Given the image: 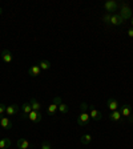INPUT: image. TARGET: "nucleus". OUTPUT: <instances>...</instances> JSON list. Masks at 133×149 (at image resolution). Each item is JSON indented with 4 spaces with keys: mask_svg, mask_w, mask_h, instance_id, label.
Listing matches in <instances>:
<instances>
[{
    "mask_svg": "<svg viewBox=\"0 0 133 149\" xmlns=\"http://www.w3.org/2000/svg\"><path fill=\"white\" fill-rule=\"evenodd\" d=\"M104 8L108 13H115V11L118 9V3L116 0H108L105 4H104Z\"/></svg>",
    "mask_w": 133,
    "mask_h": 149,
    "instance_id": "nucleus-3",
    "label": "nucleus"
},
{
    "mask_svg": "<svg viewBox=\"0 0 133 149\" xmlns=\"http://www.w3.org/2000/svg\"><path fill=\"white\" fill-rule=\"evenodd\" d=\"M16 145H17L19 149H28L31 146V144H29V141H28L27 139H19Z\"/></svg>",
    "mask_w": 133,
    "mask_h": 149,
    "instance_id": "nucleus-14",
    "label": "nucleus"
},
{
    "mask_svg": "<svg viewBox=\"0 0 133 149\" xmlns=\"http://www.w3.org/2000/svg\"><path fill=\"white\" fill-rule=\"evenodd\" d=\"M41 149H52L49 141H43V143H41Z\"/></svg>",
    "mask_w": 133,
    "mask_h": 149,
    "instance_id": "nucleus-24",
    "label": "nucleus"
},
{
    "mask_svg": "<svg viewBox=\"0 0 133 149\" xmlns=\"http://www.w3.org/2000/svg\"><path fill=\"white\" fill-rule=\"evenodd\" d=\"M89 116H91V118L95 121H100L102 118L101 112H100L99 109H96L93 105H89Z\"/></svg>",
    "mask_w": 133,
    "mask_h": 149,
    "instance_id": "nucleus-4",
    "label": "nucleus"
},
{
    "mask_svg": "<svg viewBox=\"0 0 133 149\" xmlns=\"http://www.w3.org/2000/svg\"><path fill=\"white\" fill-rule=\"evenodd\" d=\"M41 72H43V71L40 69L39 64L32 65V67H29V69H28V74H29L31 77H37V76H40Z\"/></svg>",
    "mask_w": 133,
    "mask_h": 149,
    "instance_id": "nucleus-6",
    "label": "nucleus"
},
{
    "mask_svg": "<svg viewBox=\"0 0 133 149\" xmlns=\"http://www.w3.org/2000/svg\"><path fill=\"white\" fill-rule=\"evenodd\" d=\"M29 104H31V107H32V111H36V112H40V109H41V104L39 101H37L35 97H32L31 100H29Z\"/></svg>",
    "mask_w": 133,
    "mask_h": 149,
    "instance_id": "nucleus-16",
    "label": "nucleus"
},
{
    "mask_svg": "<svg viewBox=\"0 0 133 149\" xmlns=\"http://www.w3.org/2000/svg\"><path fill=\"white\" fill-rule=\"evenodd\" d=\"M109 120L111 121H115V123H117V121H121L123 120V116H121V112L118 111H113L111 113V116H109Z\"/></svg>",
    "mask_w": 133,
    "mask_h": 149,
    "instance_id": "nucleus-15",
    "label": "nucleus"
},
{
    "mask_svg": "<svg viewBox=\"0 0 133 149\" xmlns=\"http://www.w3.org/2000/svg\"><path fill=\"white\" fill-rule=\"evenodd\" d=\"M56 111H59V105H56V104H51L49 107H48V115L49 116H55L56 115Z\"/></svg>",
    "mask_w": 133,
    "mask_h": 149,
    "instance_id": "nucleus-20",
    "label": "nucleus"
},
{
    "mask_svg": "<svg viewBox=\"0 0 133 149\" xmlns=\"http://www.w3.org/2000/svg\"><path fill=\"white\" fill-rule=\"evenodd\" d=\"M130 24H132V25H133V17H132V19H130Z\"/></svg>",
    "mask_w": 133,
    "mask_h": 149,
    "instance_id": "nucleus-29",
    "label": "nucleus"
},
{
    "mask_svg": "<svg viewBox=\"0 0 133 149\" xmlns=\"http://www.w3.org/2000/svg\"><path fill=\"white\" fill-rule=\"evenodd\" d=\"M17 111H19V105H17V104H12V105H8V107H7L6 115L8 116V117H11V116L16 115V113H17Z\"/></svg>",
    "mask_w": 133,
    "mask_h": 149,
    "instance_id": "nucleus-10",
    "label": "nucleus"
},
{
    "mask_svg": "<svg viewBox=\"0 0 133 149\" xmlns=\"http://www.w3.org/2000/svg\"><path fill=\"white\" fill-rule=\"evenodd\" d=\"M128 36L133 37V28H129V31H128Z\"/></svg>",
    "mask_w": 133,
    "mask_h": 149,
    "instance_id": "nucleus-27",
    "label": "nucleus"
},
{
    "mask_svg": "<svg viewBox=\"0 0 133 149\" xmlns=\"http://www.w3.org/2000/svg\"><path fill=\"white\" fill-rule=\"evenodd\" d=\"M125 20L120 16V13H112L111 15V25H121Z\"/></svg>",
    "mask_w": 133,
    "mask_h": 149,
    "instance_id": "nucleus-7",
    "label": "nucleus"
},
{
    "mask_svg": "<svg viewBox=\"0 0 133 149\" xmlns=\"http://www.w3.org/2000/svg\"><path fill=\"white\" fill-rule=\"evenodd\" d=\"M53 104H56V105H60V104H61V97H60V96H56L55 99H53Z\"/></svg>",
    "mask_w": 133,
    "mask_h": 149,
    "instance_id": "nucleus-26",
    "label": "nucleus"
},
{
    "mask_svg": "<svg viewBox=\"0 0 133 149\" xmlns=\"http://www.w3.org/2000/svg\"><path fill=\"white\" fill-rule=\"evenodd\" d=\"M107 105H108L109 111H117L118 107H120V104H118V101L116 99H113V97H111V99H108V101H107Z\"/></svg>",
    "mask_w": 133,
    "mask_h": 149,
    "instance_id": "nucleus-8",
    "label": "nucleus"
},
{
    "mask_svg": "<svg viewBox=\"0 0 133 149\" xmlns=\"http://www.w3.org/2000/svg\"><path fill=\"white\" fill-rule=\"evenodd\" d=\"M22 109H23V115H22V117L23 118H28V115L32 112V107H31V104L29 102H24L22 105Z\"/></svg>",
    "mask_w": 133,
    "mask_h": 149,
    "instance_id": "nucleus-11",
    "label": "nucleus"
},
{
    "mask_svg": "<svg viewBox=\"0 0 133 149\" xmlns=\"http://www.w3.org/2000/svg\"><path fill=\"white\" fill-rule=\"evenodd\" d=\"M120 112H121V116H123V117H127L128 118L130 115H132V107L128 105V104H125V105L121 107Z\"/></svg>",
    "mask_w": 133,
    "mask_h": 149,
    "instance_id": "nucleus-12",
    "label": "nucleus"
},
{
    "mask_svg": "<svg viewBox=\"0 0 133 149\" xmlns=\"http://www.w3.org/2000/svg\"><path fill=\"white\" fill-rule=\"evenodd\" d=\"M111 15H112V13L107 12L105 15L102 16V20H104V23H105V24H108V25H111Z\"/></svg>",
    "mask_w": 133,
    "mask_h": 149,
    "instance_id": "nucleus-22",
    "label": "nucleus"
},
{
    "mask_svg": "<svg viewBox=\"0 0 133 149\" xmlns=\"http://www.w3.org/2000/svg\"><path fill=\"white\" fill-rule=\"evenodd\" d=\"M0 125L4 128V129H11V128L13 127V123L11 121V118L9 117H1L0 118Z\"/></svg>",
    "mask_w": 133,
    "mask_h": 149,
    "instance_id": "nucleus-9",
    "label": "nucleus"
},
{
    "mask_svg": "<svg viewBox=\"0 0 133 149\" xmlns=\"http://www.w3.org/2000/svg\"><path fill=\"white\" fill-rule=\"evenodd\" d=\"M89 120H91V116L88 112H81L80 116L77 117V125L80 127H87L89 124Z\"/></svg>",
    "mask_w": 133,
    "mask_h": 149,
    "instance_id": "nucleus-2",
    "label": "nucleus"
},
{
    "mask_svg": "<svg viewBox=\"0 0 133 149\" xmlns=\"http://www.w3.org/2000/svg\"><path fill=\"white\" fill-rule=\"evenodd\" d=\"M41 118H43V115H41V112H36V111H32L29 115H28V120H31L32 123L37 124V123H40Z\"/></svg>",
    "mask_w": 133,
    "mask_h": 149,
    "instance_id": "nucleus-5",
    "label": "nucleus"
},
{
    "mask_svg": "<svg viewBox=\"0 0 133 149\" xmlns=\"http://www.w3.org/2000/svg\"><path fill=\"white\" fill-rule=\"evenodd\" d=\"M39 67H40L41 71H48V69H51L52 64H51L49 60H41V61L39 63Z\"/></svg>",
    "mask_w": 133,
    "mask_h": 149,
    "instance_id": "nucleus-17",
    "label": "nucleus"
},
{
    "mask_svg": "<svg viewBox=\"0 0 133 149\" xmlns=\"http://www.w3.org/2000/svg\"><path fill=\"white\" fill-rule=\"evenodd\" d=\"M1 13H3V9H1V8H0V15H1Z\"/></svg>",
    "mask_w": 133,
    "mask_h": 149,
    "instance_id": "nucleus-30",
    "label": "nucleus"
},
{
    "mask_svg": "<svg viewBox=\"0 0 133 149\" xmlns=\"http://www.w3.org/2000/svg\"><path fill=\"white\" fill-rule=\"evenodd\" d=\"M120 16L124 20H129V19H132V8H130L129 6H128L127 3H121L120 4Z\"/></svg>",
    "mask_w": 133,
    "mask_h": 149,
    "instance_id": "nucleus-1",
    "label": "nucleus"
},
{
    "mask_svg": "<svg viewBox=\"0 0 133 149\" xmlns=\"http://www.w3.org/2000/svg\"><path fill=\"white\" fill-rule=\"evenodd\" d=\"M127 120H128V123H130V124H132V123H133V117H132V115H130L129 117L127 118Z\"/></svg>",
    "mask_w": 133,
    "mask_h": 149,
    "instance_id": "nucleus-28",
    "label": "nucleus"
},
{
    "mask_svg": "<svg viewBox=\"0 0 133 149\" xmlns=\"http://www.w3.org/2000/svg\"><path fill=\"white\" fill-rule=\"evenodd\" d=\"M80 109H81V112H88V109H89V105H88L87 102H81Z\"/></svg>",
    "mask_w": 133,
    "mask_h": 149,
    "instance_id": "nucleus-25",
    "label": "nucleus"
},
{
    "mask_svg": "<svg viewBox=\"0 0 133 149\" xmlns=\"http://www.w3.org/2000/svg\"><path fill=\"white\" fill-rule=\"evenodd\" d=\"M12 144V141L9 139H1L0 140V149H6V148H9Z\"/></svg>",
    "mask_w": 133,
    "mask_h": 149,
    "instance_id": "nucleus-18",
    "label": "nucleus"
},
{
    "mask_svg": "<svg viewBox=\"0 0 133 149\" xmlns=\"http://www.w3.org/2000/svg\"><path fill=\"white\" fill-rule=\"evenodd\" d=\"M68 111H69V108H68V105H67V104H60L59 105V112L60 113H61V115H67V113H68Z\"/></svg>",
    "mask_w": 133,
    "mask_h": 149,
    "instance_id": "nucleus-21",
    "label": "nucleus"
},
{
    "mask_svg": "<svg viewBox=\"0 0 133 149\" xmlns=\"http://www.w3.org/2000/svg\"><path fill=\"white\" fill-rule=\"evenodd\" d=\"M80 141H81V144H84V145H88V144L92 143V136H91V134H83Z\"/></svg>",
    "mask_w": 133,
    "mask_h": 149,
    "instance_id": "nucleus-19",
    "label": "nucleus"
},
{
    "mask_svg": "<svg viewBox=\"0 0 133 149\" xmlns=\"http://www.w3.org/2000/svg\"><path fill=\"white\" fill-rule=\"evenodd\" d=\"M132 117H133V113H132Z\"/></svg>",
    "mask_w": 133,
    "mask_h": 149,
    "instance_id": "nucleus-31",
    "label": "nucleus"
},
{
    "mask_svg": "<svg viewBox=\"0 0 133 149\" xmlns=\"http://www.w3.org/2000/svg\"><path fill=\"white\" fill-rule=\"evenodd\" d=\"M6 109H7V105H4V104L0 102V118L3 117V115L6 113Z\"/></svg>",
    "mask_w": 133,
    "mask_h": 149,
    "instance_id": "nucleus-23",
    "label": "nucleus"
},
{
    "mask_svg": "<svg viewBox=\"0 0 133 149\" xmlns=\"http://www.w3.org/2000/svg\"><path fill=\"white\" fill-rule=\"evenodd\" d=\"M1 59H3V61H6V63H11L13 60V56H12V53L9 52L8 49H3L1 51Z\"/></svg>",
    "mask_w": 133,
    "mask_h": 149,
    "instance_id": "nucleus-13",
    "label": "nucleus"
}]
</instances>
